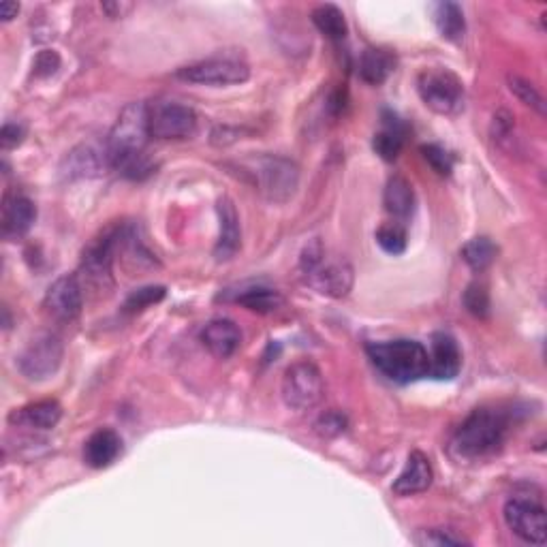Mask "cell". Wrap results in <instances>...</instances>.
<instances>
[{
	"label": "cell",
	"instance_id": "obj_1",
	"mask_svg": "<svg viewBox=\"0 0 547 547\" xmlns=\"http://www.w3.org/2000/svg\"><path fill=\"white\" fill-rule=\"evenodd\" d=\"M150 137V103H129L120 112L105 142L112 169L129 180L148 178L154 171L152 161L146 156Z\"/></svg>",
	"mask_w": 547,
	"mask_h": 547
},
{
	"label": "cell",
	"instance_id": "obj_2",
	"mask_svg": "<svg viewBox=\"0 0 547 547\" xmlns=\"http://www.w3.org/2000/svg\"><path fill=\"white\" fill-rule=\"evenodd\" d=\"M511 411L479 406L468 415L451 439V451L460 460H488L505 447L511 430Z\"/></svg>",
	"mask_w": 547,
	"mask_h": 547
},
{
	"label": "cell",
	"instance_id": "obj_3",
	"mask_svg": "<svg viewBox=\"0 0 547 547\" xmlns=\"http://www.w3.org/2000/svg\"><path fill=\"white\" fill-rule=\"evenodd\" d=\"M366 351L383 377L398 385H409L430 377V353L417 340L398 338L372 342Z\"/></svg>",
	"mask_w": 547,
	"mask_h": 547
},
{
	"label": "cell",
	"instance_id": "obj_4",
	"mask_svg": "<svg viewBox=\"0 0 547 547\" xmlns=\"http://www.w3.org/2000/svg\"><path fill=\"white\" fill-rule=\"evenodd\" d=\"M300 272L304 283L327 298H347L353 289V265L340 255L327 253L321 240H312L300 257Z\"/></svg>",
	"mask_w": 547,
	"mask_h": 547
},
{
	"label": "cell",
	"instance_id": "obj_5",
	"mask_svg": "<svg viewBox=\"0 0 547 547\" xmlns=\"http://www.w3.org/2000/svg\"><path fill=\"white\" fill-rule=\"evenodd\" d=\"M120 231L122 225L109 227L84 248L80 276H77L84 289H90L99 295L114 289V261L118 257Z\"/></svg>",
	"mask_w": 547,
	"mask_h": 547
},
{
	"label": "cell",
	"instance_id": "obj_6",
	"mask_svg": "<svg viewBox=\"0 0 547 547\" xmlns=\"http://www.w3.org/2000/svg\"><path fill=\"white\" fill-rule=\"evenodd\" d=\"M259 193L272 203H287L300 186V167L287 156L263 154L244 163Z\"/></svg>",
	"mask_w": 547,
	"mask_h": 547
},
{
	"label": "cell",
	"instance_id": "obj_7",
	"mask_svg": "<svg viewBox=\"0 0 547 547\" xmlns=\"http://www.w3.org/2000/svg\"><path fill=\"white\" fill-rule=\"evenodd\" d=\"M417 92L424 105L439 116H456L464 109V84L449 69L421 71L417 77Z\"/></svg>",
	"mask_w": 547,
	"mask_h": 547
},
{
	"label": "cell",
	"instance_id": "obj_8",
	"mask_svg": "<svg viewBox=\"0 0 547 547\" xmlns=\"http://www.w3.org/2000/svg\"><path fill=\"white\" fill-rule=\"evenodd\" d=\"M280 394L293 411L315 409L325 396V381L319 366L310 359H300V362L291 364L283 374Z\"/></svg>",
	"mask_w": 547,
	"mask_h": 547
},
{
	"label": "cell",
	"instance_id": "obj_9",
	"mask_svg": "<svg viewBox=\"0 0 547 547\" xmlns=\"http://www.w3.org/2000/svg\"><path fill=\"white\" fill-rule=\"evenodd\" d=\"M62 359H65V345L52 332H41L28 340L22 353L15 357L18 370L28 381H48L60 370Z\"/></svg>",
	"mask_w": 547,
	"mask_h": 547
},
{
	"label": "cell",
	"instance_id": "obj_10",
	"mask_svg": "<svg viewBox=\"0 0 547 547\" xmlns=\"http://www.w3.org/2000/svg\"><path fill=\"white\" fill-rule=\"evenodd\" d=\"M176 77L199 86H233L248 82L250 67L238 56H212L178 69Z\"/></svg>",
	"mask_w": 547,
	"mask_h": 547
},
{
	"label": "cell",
	"instance_id": "obj_11",
	"mask_svg": "<svg viewBox=\"0 0 547 547\" xmlns=\"http://www.w3.org/2000/svg\"><path fill=\"white\" fill-rule=\"evenodd\" d=\"M503 518L515 537L530 545H545L547 541V515L541 500L513 496L505 503Z\"/></svg>",
	"mask_w": 547,
	"mask_h": 547
},
{
	"label": "cell",
	"instance_id": "obj_12",
	"mask_svg": "<svg viewBox=\"0 0 547 547\" xmlns=\"http://www.w3.org/2000/svg\"><path fill=\"white\" fill-rule=\"evenodd\" d=\"M197 131L195 109L178 101H156L150 105V135L154 139H189Z\"/></svg>",
	"mask_w": 547,
	"mask_h": 547
},
{
	"label": "cell",
	"instance_id": "obj_13",
	"mask_svg": "<svg viewBox=\"0 0 547 547\" xmlns=\"http://www.w3.org/2000/svg\"><path fill=\"white\" fill-rule=\"evenodd\" d=\"M43 308L54 321L60 323H71L82 315L84 310V287L80 278L75 274H67L56 278L45 291Z\"/></svg>",
	"mask_w": 547,
	"mask_h": 547
},
{
	"label": "cell",
	"instance_id": "obj_14",
	"mask_svg": "<svg viewBox=\"0 0 547 547\" xmlns=\"http://www.w3.org/2000/svg\"><path fill=\"white\" fill-rule=\"evenodd\" d=\"M107 167L112 165H109L105 146L99 148L95 144H80L65 156V161L60 165V174L65 180L97 178Z\"/></svg>",
	"mask_w": 547,
	"mask_h": 547
},
{
	"label": "cell",
	"instance_id": "obj_15",
	"mask_svg": "<svg viewBox=\"0 0 547 547\" xmlns=\"http://www.w3.org/2000/svg\"><path fill=\"white\" fill-rule=\"evenodd\" d=\"M37 221V206L33 199L22 193H7L3 199V216H0V227L7 240H18L33 229Z\"/></svg>",
	"mask_w": 547,
	"mask_h": 547
},
{
	"label": "cell",
	"instance_id": "obj_16",
	"mask_svg": "<svg viewBox=\"0 0 547 547\" xmlns=\"http://www.w3.org/2000/svg\"><path fill=\"white\" fill-rule=\"evenodd\" d=\"M218 223H221V233H218V242L214 246V257L218 261H229L238 255L242 248V227L240 214L236 210V203L229 197L218 199Z\"/></svg>",
	"mask_w": 547,
	"mask_h": 547
},
{
	"label": "cell",
	"instance_id": "obj_17",
	"mask_svg": "<svg viewBox=\"0 0 547 547\" xmlns=\"http://www.w3.org/2000/svg\"><path fill=\"white\" fill-rule=\"evenodd\" d=\"M462 368V353L458 342L445 332L432 334L430 342V377L436 381L456 379Z\"/></svg>",
	"mask_w": 547,
	"mask_h": 547
},
{
	"label": "cell",
	"instance_id": "obj_18",
	"mask_svg": "<svg viewBox=\"0 0 547 547\" xmlns=\"http://www.w3.org/2000/svg\"><path fill=\"white\" fill-rule=\"evenodd\" d=\"M199 340L216 359H229L242 345V332L231 319H212L201 327Z\"/></svg>",
	"mask_w": 547,
	"mask_h": 547
},
{
	"label": "cell",
	"instance_id": "obj_19",
	"mask_svg": "<svg viewBox=\"0 0 547 547\" xmlns=\"http://www.w3.org/2000/svg\"><path fill=\"white\" fill-rule=\"evenodd\" d=\"M62 419V406L56 400L30 402L9 413V424L28 430H54Z\"/></svg>",
	"mask_w": 547,
	"mask_h": 547
},
{
	"label": "cell",
	"instance_id": "obj_20",
	"mask_svg": "<svg viewBox=\"0 0 547 547\" xmlns=\"http://www.w3.org/2000/svg\"><path fill=\"white\" fill-rule=\"evenodd\" d=\"M432 479L434 473L428 456H424L421 451H413L409 460H406L404 471L394 481L392 490L396 496H415L426 492L432 486Z\"/></svg>",
	"mask_w": 547,
	"mask_h": 547
},
{
	"label": "cell",
	"instance_id": "obj_21",
	"mask_svg": "<svg viewBox=\"0 0 547 547\" xmlns=\"http://www.w3.org/2000/svg\"><path fill=\"white\" fill-rule=\"evenodd\" d=\"M122 453V439L120 434L112 428H101L95 434H90V439L84 445V462L90 468H107L112 466Z\"/></svg>",
	"mask_w": 547,
	"mask_h": 547
},
{
	"label": "cell",
	"instance_id": "obj_22",
	"mask_svg": "<svg viewBox=\"0 0 547 547\" xmlns=\"http://www.w3.org/2000/svg\"><path fill=\"white\" fill-rule=\"evenodd\" d=\"M383 203L387 214H392L396 221H409L415 212V191L411 182L404 176H392L385 186Z\"/></svg>",
	"mask_w": 547,
	"mask_h": 547
},
{
	"label": "cell",
	"instance_id": "obj_23",
	"mask_svg": "<svg viewBox=\"0 0 547 547\" xmlns=\"http://www.w3.org/2000/svg\"><path fill=\"white\" fill-rule=\"evenodd\" d=\"M396 69V56L387 50L368 48L359 56L357 73L370 86H381Z\"/></svg>",
	"mask_w": 547,
	"mask_h": 547
},
{
	"label": "cell",
	"instance_id": "obj_24",
	"mask_svg": "<svg viewBox=\"0 0 547 547\" xmlns=\"http://www.w3.org/2000/svg\"><path fill=\"white\" fill-rule=\"evenodd\" d=\"M383 131H379L372 139V148L383 161H396L404 146L406 127L400 118L392 112H383Z\"/></svg>",
	"mask_w": 547,
	"mask_h": 547
},
{
	"label": "cell",
	"instance_id": "obj_25",
	"mask_svg": "<svg viewBox=\"0 0 547 547\" xmlns=\"http://www.w3.org/2000/svg\"><path fill=\"white\" fill-rule=\"evenodd\" d=\"M233 302L244 306L250 312H259V315H272V312L280 310L285 304L283 295H280L276 289H270L265 285L244 287L240 293H236Z\"/></svg>",
	"mask_w": 547,
	"mask_h": 547
},
{
	"label": "cell",
	"instance_id": "obj_26",
	"mask_svg": "<svg viewBox=\"0 0 547 547\" xmlns=\"http://www.w3.org/2000/svg\"><path fill=\"white\" fill-rule=\"evenodd\" d=\"M312 24L317 26L321 35L332 41H345L349 35V24L345 13H342L336 5H319L310 13Z\"/></svg>",
	"mask_w": 547,
	"mask_h": 547
},
{
	"label": "cell",
	"instance_id": "obj_27",
	"mask_svg": "<svg viewBox=\"0 0 547 547\" xmlns=\"http://www.w3.org/2000/svg\"><path fill=\"white\" fill-rule=\"evenodd\" d=\"M434 24L439 28L443 39L458 43L464 39L466 33V20L464 11L456 3H439L434 5Z\"/></svg>",
	"mask_w": 547,
	"mask_h": 547
},
{
	"label": "cell",
	"instance_id": "obj_28",
	"mask_svg": "<svg viewBox=\"0 0 547 547\" xmlns=\"http://www.w3.org/2000/svg\"><path fill=\"white\" fill-rule=\"evenodd\" d=\"M460 255L473 272H483L496 261L498 246L490 238L479 236V238H473L471 242H466L460 250Z\"/></svg>",
	"mask_w": 547,
	"mask_h": 547
},
{
	"label": "cell",
	"instance_id": "obj_29",
	"mask_svg": "<svg viewBox=\"0 0 547 547\" xmlns=\"http://www.w3.org/2000/svg\"><path fill=\"white\" fill-rule=\"evenodd\" d=\"M507 86L520 103L535 109L539 116H545V99L533 82H528L522 75H507Z\"/></svg>",
	"mask_w": 547,
	"mask_h": 547
},
{
	"label": "cell",
	"instance_id": "obj_30",
	"mask_svg": "<svg viewBox=\"0 0 547 547\" xmlns=\"http://www.w3.org/2000/svg\"><path fill=\"white\" fill-rule=\"evenodd\" d=\"M464 308L471 312L475 319H488L490 317V291L483 283H471L466 287L462 295Z\"/></svg>",
	"mask_w": 547,
	"mask_h": 547
},
{
	"label": "cell",
	"instance_id": "obj_31",
	"mask_svg": "<svg viewBox=\"0 0 547 547\" xmlns=\"http://www.w3.org/2000/svg\"><path fill=\"white\" fill-rule=\"evenodd\" d=\"M167 289L161 285H150V287H142L135 289L127 302H124V312H142L154 304H159L165 300Z\"/></svg>",
	"mask_w": 547,
	"mask_h": 547
},
{
	"label": "cell",
	"instance_id": "obj_32",
	"mask_svg": "<svg viewBox=\"0 0 547 547\" xmlns=\"http://www.w3.org/2000/svg\"><path fill=\"white\" fill-rule=\"evenodd\" d=\"M377 242L379 246L385 250L387 255H402L406 250V244H409V240H406V231L402 225L398 223H392V225H383L379 231H377Z\"/></svg>",
	"mask_w": 547,
	"mask_h": 547
},
{
	"label": "cell",
	"instance_id": "obj_33",
	"mask_svg": "<svg viewBox=\"0 0 547 547\" xmlns=\"http://www.w3.org/2000/svg\"><path fill=\"white\" fill-rule=\"evenodd\" d=\"M417 545H471L464 535L456 533L453 528H428L421 530V533L415 537Z\"/></svg>",
	"mask_w": 547,
	"mask_h": 547
},
{
	"label": "cell",
	"instance_id": "obj_34",
	"mask_svg": "<svg viewBox=\"0 0 547 547\" xmlns=\"http://www.w3.org/2000/svg\"><path fill=\"white\" fill-rule=\"evenodd\" d=\"M421 154H424V159L439 176H449L453 171V156L443 146H436V144L421 146Z\"/></svg>",
	"mask_w": 547,
	"mask_h": 547
},
{
	"label": "cell",
	"instance_id": "obj_35",
	"mask_svg": "<svg viewBox=\"0 0 547 547\" xmlns=\"http://www.w3.org/2000/svg\"><path fill=\"white\" fill-rule=\"evenodd\" d=\"M315 430L321 434V436H327V439H332V436H338L347 430V417L342 415L340 411L332 409V411H325L323 415H319L317 424H315Z\"/></svg>",
	"mask_w": 547,
	"mask_h": 547
},
{
	"label": "cell",
	"instance_id": "obj_36",
	"mask_svg": "<svg viewBox=\"0 0 547 547\" xmlns=\"http://www.w3.org/2000/svg\"><path fill=\"white\" fill-rule=\"evenodd\" d=\"M60 69V56L54 50H43L33 62V71L37 77H52Z\"/></svg>",
	"mask_w": 547,
	"mask_h": 547
},
{
	"label": "cell",
	"instance_id": "obj_37",
	"mask_svg": "<svg viewBox=\"0 0 547 547\" xmlns=\"http://www.w3.org/2000/svg\"><path fill=\"white\" fill-rule=\"evenodd\" d=\"M26 137V129L18 122H7L3 131H0V146L3 150H11L15 146H20Z\"/></svg>",
	"mask_w": 547,
	"mask_h": 547
},
{
	"label": "cell",
	"instance_id": "obj_38",
	"mask_svg": "<svg viewBox=\"0 0 547 547\" xmlns=\"http://www.w3.org/2000/svg\"><path fill=\"white\" fill-rule=\"evenodd\" d=\"M133 3H118V0H112V3H103L101 9L107 15L109 20H122L133 11Z\"/></svg>",
	"mask_w": 547,
	"mask_h": 547
},
{
	"label": "cell",
	"instance_id": "obj_39",
	"mask_svg": "<svg viewBox=\"0 0 547 547\" xmlns=\"http://www.w3.org/2000/svg\"><path fill=\"white\" fill-rule=\"evenodd\" d=\"M18 13H20V5L13 3V0L0 3V18H3V22H11L13 18H18Z\"/></svg>",
	"mask_w": 547,
	"mask_h": 547
},
{
	"label": "cell",
	"instance_id": "obj_40",
	"mask_svg": "<svg viewBox=\"0 0 547 547\" xmlns=\"http://www.w3.org/2000/svg\"><path fill=\"white\" fill-rule=\"evenodd\" d=\"M3 315H5V323L3 325H5V330H9V327H11V315H9V308L7 306L3 308Z\"/></svg>",
	"mask_w": 547,
	"mask_h": 547
}]
</instances>
